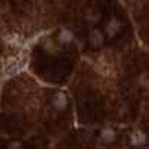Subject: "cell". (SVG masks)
I'll list each match as a JSON object with an SVG mask.
<instances>
[{
    "label": "cell",
    "mask_w": 149,
    "mask_h": 149,
    "mask_svg": "<svg viewBox=\"0 0 149 149\" xmlns=\"http://www.w3.org/2000/svg\"><path fill=\"white\" fill-rule=\"evenodd\" d=\"M23 68H24V62H20V60H12L9 65H6L5 75L6 77H12L15 74H18L20 71H23Z\"/></svg>",
    "instance_id": "obj_1"
},
{
    "label": "cell",
    "mask_w": 149,
    "mask_h": 149,
    "mask_svg": "<svg viewBox=\"0 0 149 149\" xmlns=\"http://www.w3.org/2000/svg\"><path fill=\"white\" fill-rule=\"evenodd\" d=\"M89 41H91L92 45L100 47L101 44H102V33H101L98 29H93V30L89 33Z\"/></svg>",
    "instance_id": "obj_2"
},
{
    "label": "cell",
    "mask_w": 149,
    "mask_h": 149,
    "mask_svg": "<svg viewBox=\"0 0 149 149\" xmlns=\"http://www.w3.org/2000/svg\"><path fill=\"white\" fill-rule=\"evenodd\" d=\"M53 106L57 110H63L66 107V96L63 93H56L54 100H53Z\"/></svg>",
    "instance_id": "obj_3"
},
{
    "label": "cell",
    "mask_w": 149,
    "mask_h": 149,
    "mask_svg": "<svg viewBox=\"0 0 149 149\" xmlns=\"http://www.w3.org/2000/svg\"><path fill=\"white\" fill-rule=\"evenodd\" d=\"M120 29V24L116 18H113L109 24H107V33H109V36H113V35H116Z\"/></svg>",
    "instance_id": "obj_4"
},
{
    "label": "cell",
    "mask_w": 149,
    "mask_h": 149,
    "mask_svg": "<svg viewBox=\"0 0 149 149\" xmlns=\"http://www.w3.org/2000/svg\"><path fill=\"white\" fill-rule=\"evenodd\" d=\"M131 142H133L134 146H140V145H143L146 142V137L143 133H140V131H137V133L133 134V137H131Z\"/></svg>",
    "instance_id": "obj_5"
},
{
    "label": "cell",
    "mask_w": 149,
    "mask_h": 149,
    "mask_svg": "<svg viewBox=\"0 0 149 149\" xmlns=\"http://www.w3.org/2000/svg\"><path fill=\"white\" fill-rule=\"evenodd\" d=\"M59 41L60 42H71L72 41V32L68 29H62L59 33Z\"/></svg>",
    "instance_id": "obj_6"
},
{
    "label": "cell",
    "mask_w": 149,
    "mask_h": 149,
    "mask_svg": "<svg viewBox=\"0 0 149 149\" xmlns=\"http://www.w3.org/2000/svg\"><path fill=\"white\" fill-rule=\"evenodd\" d=\"M101 137H102L104 142H113V140H115V137H116V134H115V131H113V130L106 128V130L101 131Z\"/></svg>",
    "instance_id": "obj_7"
},
{
    "label": "cell",
    "mask_w": 149,
    "mask_h": 149,
    "mask_svg": "<svg viewBox=\"0 0 149 149\" xmlns=\"http://www.w3.org/2000/svg\"><path fill=\"white\" fill-rule=\"evenodd\" d=\"M98 17H100V14H98V12H89V14H87V17H86V18H87V21H92V23H96V21L100 20Z\"/></svg>",
    "instance_id": "obj_8"
},
{
    "label": "cell",
    "mask_w": 149,
    "mask_h": 149,
    "mask_svg": "<svg viewBox=\"0 0 149 149\" xmlns=\"http://www.w3.org/2000/svg\"><path fill=\"white\" fill-rule=\"evenodd\" d=\"M8 149H23V146H21V143H18V142H14V143L9 145V148H8Z\"/></svg>",
    "instance_id": "obj_9"
}]
</instances>
